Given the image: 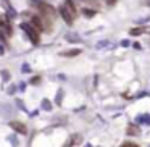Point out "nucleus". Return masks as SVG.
I'll list each match as a JSON object with an SVG mask.
<instances>
[{"label":"nucleus","mask_w":150,"mask_h":147,"mask_svg":"<svg viewBox=\"0 0 150 147\" xmlns=\"http://www.w3.org/2000/svg\"><path fill=\"white\" fill-rule=\"evenodd\" d=\"M21 29H23L26 34L29 36V39H31V42H32V44H39V42H40L39 31L36 29L31 23H23V24H21Z\"/></svg>","instance_id":"1"},{"label":"nucleus","mask_w":150,"mask_h":147,"mask_svg":"<svg viewBox=\"0 0 150 147\" xmlns=\"http://www.w3.org/2000/svg\"><path fill=\"white\" fill-rule=\"evenodd\" d=\"M0 31L3 32V36H11L13 34V28H11V23L8 21L5 15L0 16Z\"/></svg>","instance_id":"2"},{"label":"nucleus","mask_w":150,"mask_h":147,"mask_svg":"<svg viewBox=\"0 0 150 147\" xmlns=\"http://www.w3.org/2000/svg\"><path fill=\"white\" fill-rule=\"evenodd\" d=\"M10 126L13 128L16 132H20V134H26V132H28V128H26V125H24V123H21V121H11Z\"/></svg>","instance_id":"3"},{"label":"nucleus","mask_w":150,"mask_h":147,"mask_svg":"<svg viewBox=\"0 0 150 147\" xmlns=\"http://www.w3.org/2000/svg\"><path fill=\"white\" fill-rule=\"evenodd\" d=\"M63 7H65L66 11H68V13H70V15L76 20V16H78V10H76V7H74V3H73V0H66L65 3H63Z\"/></svg>","instance_id":"4"},{"label":"nucleus","mask_w":150,"mask_h":147,"mask_svg":"<svg viewBox=\"0 0 150 147\" xmlns=\"http://www.w3.org/2000/svg\"><path fill=\"white\" fill-rule=\"evenodd\" d=\"M81 139H82V137H81V134H73V136L66 141V144L63 147H73V146H76V144H79Z\"/></svg>","instance_id":"5"},{"label":"nucleus","mask_w":150,"mask_h":147,"mask_svg":"<svg viewBox=\"0 0 150 147\" xmlns=\"http://www.w3.org/2000/svg\"><path fill=\"white\" fill-rule=\"evenodd\" d=\"M60 15L63 16V20H65L68 24H73V23H74V18H73V16H71L68 11H66V8H65L63 5H61V8H60Z\"/></svg>","instance_id":"6"},{"label":"nucleus","mask_w":150,"mask_h":147,"mask_svg":"<svg viewBox=\"0 0 150 147\" xmlns=\"http://www.w3.org/2000/svg\"><path fill=\"white\" fill-rule=\"evenodd\" d=\"M31 24L34 26L36 29L39 31H44V24H42V20H40V16H32V18H31Z\"/></svg>","instance_id":"7"},{"label":"nucleus","mask_w":150,"mask_h":147,"mask_svg":"<svg viewBox=\"0 0 150 147\" xmlns=\"http://www.w3.org/2000/svg\"><path fill=\"white\" fill-rule=\"evenodd\" d=\"M79 49H73V50H68V52H61L60 55L61 57H76V55H79Z\"/></svg>","instance_id":"8"},{"label":"nucleus","mask_w":150,"mask_h":147,"mask_svg":"<svg viewBox=\"0 0 150 147\" xmlns=\"http://www.w3.org/2000/svg\"><path fill=\"white\" fill-rule=\"evenodd\" d=\"M126 132H128L129 136H132V134H134V136H137V134H139L140 131H139V128H137V126H132V125H131V126H128Z\"/></svg>","instance_id":"9"},{"label":"nucleus","mask_w":150,"mask_h":147,"mask_svg":"<svg viewBox=\"0 0 150 147\" xmlns=\"http://www.w3.org/2000/svg\"><path fill=\"white\" fill-rule=\"evenodd\" d=\"M145 32V28H134V29L129 31L131 36H139V34H144Z\"/></svg>","instance_id":"10"},{"label":"nucleus","mask_w":150,"mask_h":147,"mask_svg":"<svg viewBox=\"0 0 150 147\" xmlns=\"http://www.w3.org/2000/svg\"><path fill=\"white\" fill-rule=\"evenodd\" d=\"M82 13H84L87 18H92V16H95V11H94V10H84Z\"/></svg>","instance_id":"11"},{"label":"nucleus","mask_w":150,"mask_h":147,"mask_svg":"<svg viewBox=\"0 0 150 147\" xmlns=\"http://www.w3.org/2000/svg\"><path fill=\"white\" fill-rule=\"evenodd\" d=\"M120 147H139V146L134 144V142H124V144H121Z\"/></svg>","instance_id":"12"},{"label":"nucleus","mask_w":150,"mask_h":147,"mask_svg":"<svg viewBox=\"0 0 150 147\" xmlns=\"http://www.w3.org/2000/svg\"><path fill=\"white\" fill-rule=\"evenodd\" d=\"M107 3H108V5H115L116 0H107Z\"/></svg>","instance_id":"13"}]
</instances>
